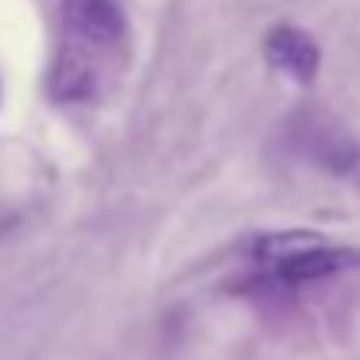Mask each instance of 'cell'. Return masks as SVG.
Wrapping results in <instances>:
<instances>
[{"mask_svg": "<svg viewBox=\"0 0 360 360\" xmlns=\"http://www.w3.org/2000/svg\"><path fill=\"white\" fill-rule=\"evenodd\" d=\"M314 244H321L318 233H271V236H259L256 240V259L264 267L279 264V259H290L298 256V252L314 248Z\"/></svg>", "mask_w": 360, "mask_h": 360, "instance_id": "8992f818", "label": "cell"}, {"mask_svg": "<svg viewBox=\"0 0 360 360\" xmlns=\"http://www.w3.org/2000/svg\"><path fill=\"white\" fill-rule=\"evenodd\" d=\"M360 264V252L352 248H329L326 240L314 244V248L298 252L290 259H279V264L264 267L252 287H302V283H314V279H329V275H341L349 267Z\"/></svg>", "mask_w": 360, "mask_h": 360, "instance_id": "7a4b0ae2", "label": "cell"}, {"mask_svg": "<svg viewBox=\"0 0 360 360\" xmlns=\"http://www.w3.org/2000/svg\"><path fill=\"white\" fill-rule=\"evenodd\" d=\"M310 155L318 159L326 171H349V167L356 163V143H352L341 128L329 124V128L310 132Z\"/></svg>", "mask_w": 360, "mask_h": 360, "instance_id": "5b68a950", "label": "cell"}, {"mask_svg": "<svg viewBox=\"0 0 360 360\" xmlns=\"http://www.w3.org/2000/svg\"><path fill=\"white\" fill-rule=\"evenodd\" d=\"M97 89V66L86 51L78 47H63L55 70H51V94L58 101H86Z\"/></svg>", "mask_w": 360, "mask_h": 360, "instance_id": "277c9868", "label": "cell"}, {"mask_svg": "<svg viewBox=\"0 0 360 360\" xmlns=\"http://www.w3.org/2000/svg\"><path fill=\"white\" fill-rule=\"evenodd\" d=\"M264 51H267V63L295 82H314V74H318V63H321L318 43L306 32H298V27L283 24V27H275V32H267Z\"/></svg>", "mask_w": 360, "mask_h": 360, "instance_id": "3957f363", "label": "cell"}, {"mask_svg": "<svg viewBox=\"0 0 360 360\" xmlns=\"http://www.w3.org/2000/svg\"><path fill=\"white\" fill-rule=\"evenodd\" d=\"M66 47L78 51H109L124 35V12L117 0H63Z\"/></svg>", "mask_w": 360, "mask_h": 360, "instance_id": "6da1fadb", "label": "cell"}]
</instances>
